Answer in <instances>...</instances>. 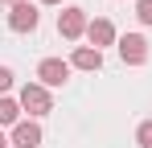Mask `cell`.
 <instances>
[{"instance_id": "6da1fadb", "label": "cell", "mask_w": 152, "mask_h": 148, "mask_svg": "<svg viewBox=\"0 0 152 148\" xmlns=\"http://www.w3.org/2000/svg\"><path fill=\"white\" fill-rule=\"evenodd\" d=\"M17 99H21V111H29V119H41V115L53 111V95L41 86V82H25Z\"/></svg>"}, {"instance_id": "7a4b0ae2", "label": "cell", "mask_w": 152, "mask_h": 148, "mask_svg": "<svg viewBox=\"0 0 152 148\" xmlns=\"http://www.w3.org/2000/svg\"><path fill=\"white\" fill-rule=\"evenodd\" d=\"M86 8H78V4H66L62 12H58V37H66V41H78V37H86Z\"/></svg>"}, {"instance_id": "3957f363", "label": "cell", "mask_w": 152, "mask_h": 148, "mask_svg": "<svg viewBox=\"0 0 152 148\" xmlns=\"http://www.w3.org/2000/svg\"><path fill=\"white\" fill-rule=\"evenodd\" d=\"M70 62H62V58H41L37 62V82L45 86V91H53V86H66L70 82Z\"/></svg>"}, {"instance_id": "277c9868", "label": "cell", "mask_w": 152, "mask_h": 148, "mask_svg": "<svg viewBox=\"0 0 152 148\" xmlns=\"http://www.w3.org/2000/svg\"><path fill=\"white\" fill-rule=\"evenodd\" d=\"M115 45H119L124 66H144V62H148V41H144V33H124Z\"/></svg>"}, {"instance_id": "5b68a950", "label": "cell", "mask_w": 152, "mask_h": 148, "mask_svg": "<svg viewBox=\"0 0 152 148\" xmlns=\"http://www.w3.org/2000/svg\"><path fill=\"white\" fill-rule=\"evenodd\" d=\"M41 25V8L29 0V4H17V8H8V29L12 33H33Z\"/></svg>"}, {"instance_id": "8992f818", "label": "cell", "mask_w": 152, "mask_h": 148, "mask_svg": "<svg viewBox=\"0 0 152 148\" xmlns=\"http://www.w3.org/2000/svg\"><path fill=\"white\" fill-rule=\"evenodd\" d=\"M86 41H91L95 49H107V45L119 41V33H115V25L107 21V17H95V21L86 25Z\"/></svg>"}, {"instance_id": "52a82bcc", "label": "cell", "mask_w": 152, "mask_h": 148, "mask_svg": "<svg viewBox=\"0 0 152 148\" xmlns=\"http://www.w3.org/2000/svg\"><path fill=\"white\" fill-rule=\"evenodd\" d=\"M8 140H12V148H37V144H41V123L25 115V119L8 132Z\"/></svg>"}, {"instance_id": "ba28073f", "label": "cell", "mask_w": 152, "mask_h": 148, "mask_svg": "<svg viewBox=\"0 0 152 148\" xmlns=\"http://www.w3.org/2000/svg\"><path fill=\"white\" fill-rule=\"evenodd\" d=\"M70 66H74V70H86V74L103 70V49H95V45H74Z\"/></svg>"}, {"instance_id": "9c48e42d", "label": "cell", "mask_w": 152, "mask_h": 148, "mask_svg": "<svg viewBox=\"0 0 152 148\" xmlns=\"http://www.w3.org/2000/svg\"><path fill=\"white\" fill-rule=\"evenodd\" d=\"M25 119V111H21V99H12V95H0V127H17V123Z\"/></svg>"}, {"instance_id": "30bf717a", "label": "cell", "mask_w": 152, "mask_h": 148, "mask_svg": "<svg viewBox=\"0 0 152 148\" xmlns=\"http://www.w3.org/2000/svg\"><path fill=\"white\" fill-rule=\"evenodd\" d=\"M136 144H140V148H152V119H144L140 127H136Z\"/></svg>"}, {"instance_id": "8fae6325", "label": "cell", "mask_w": 152, "mask_h": 148, "mask_svg": "<svg viewBox=\"0 0 152 148\" xmlns=\"http://www.w3.org/2000/svg\"><path fill=\"white\" fill-rule=\"evenodd\" d=\"M136 17L140 25H152V0H136Z\"/></svg>"}, {"instance_id": "7c38bea8", "label": "cell", "mask_w": 152, "mask_h": 148, "mask_svg": "<svg viewBox=\"0 0 152 148\" xmlns=\"http://www.w3.org/2000/svg\"><path fill=\"white\" fill-rule=\"evenodd\" d=\"M12 78H17V74L8 70V66H0V95H8V91H12Z\"/></svg>"}, {"instance_id": "4fadbf2b", "label": "cell", "mask_w": 152, "mask_h": 148, "mask_svg": "<svg viewBox=\"0 0 152 148\" xmlns=\"http://www.w3.org/2000/svg\"><path fill=\"white\" fill-rule=\"evenodd\" d=\"M0 148H12V140L4 136V127H0Z\"/></svg>"}, {"instance_id": "5bb4252c", "label": "cell", "mask_w": 152, "mask_h": 148, "mask_svg": "<svg viewBox=\"0 0 152 148\" xmlns=\"http://www.w3.org/2000/svg\"><path fill=\"white\" fill-rule=\"evenodd\" d=\"M0 4H8V8H17V4H29V0H0Z\"/></svg>"}, {"instance_id": "9a60e30c", "label": "cell", "mask_w": 152, "mask_h": 148, "mask_svg": "<svg viewBox=\"0 0 152 148\" xmlns=\"http://www.w3.org/2000/svg\"><path fill=\"white\" fill-rule=\"evenodd\" d=\"M37 4H50V8H58V4H66V0H37Z\"/></svg>"}]
</instances>
